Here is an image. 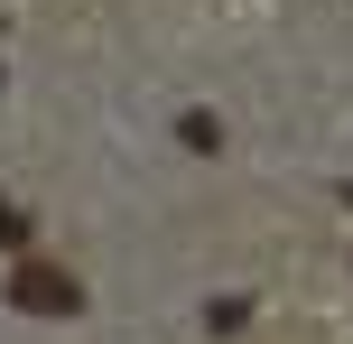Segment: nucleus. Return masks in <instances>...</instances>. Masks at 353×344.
<instances>
[{
	"label": "nucleus",
	"instance_id": "1",
	"mask_svg": "<svg viewBox=\"0 0 353 344\" xmlns=\"http://www.w3.org/2000/svg\"><path fill=\"white\" fill-rule=\"evenodd\" d=\"M10 307L19 316H84V279L56 270V261H19L10 270Z\"/></svg>",
	"mask_w": 353,
	"mask_h": 344
},
{
	"label": "nucleus",
	"instance_id": "2",
	"mask_svg": "<svg viewBox=\"0 0 353 344\" xmlns=\"http://www.w3.org/2000/svg\"><path fill=\"white\" fill-rule=\"evenodd\" d=\"M0 242H28V223H19V205H0Z\"/></svg>",
	"mask_w": 353,
	"mask_h": 344
}]
</instances>
